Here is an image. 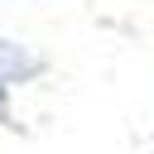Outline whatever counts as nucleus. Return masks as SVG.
Here are the masks:
<instances>
[{
	"instance_id": "nucleus-1",
	"label": "nucleus",
	"mask_w": 154,
	"mask_h": 154,
	"mask_svg": "<svg viewBox=\"0 0 154 154\" xmlns=\"http://www.w3.org/2000/svg\"><path fill=\"white\" fill-rule=\"evenodd\" d=\"M38 72V58L24 53L19 43H0V82H24Z\"/></svg>"
},
{
	"instance_id": "nucleus-2",
	"label": "nucleus",
	"mask_w": 154,
	"mask_h": 154,
	"mask_svg": "<svg viewBox=\"0 0 154 154\" xmlns=\"http://www.w3.org/2000/svg\"><path fill=\"white\" fill-rule=\"evenodd\" d=\"M5 96H10V82H0V106H5Z\"/></svg>"
}]
</instances>
